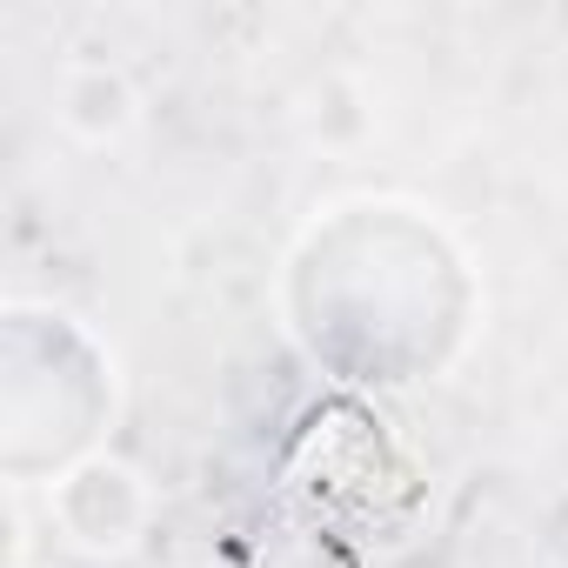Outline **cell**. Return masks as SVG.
Wrapping results in <instances>:
<instances>
[{
	"label": "cell",
	"instance_id": "6da1fadb",
	"mask_svg": "<svg viewBox=\"0 0 568 568\" xmlns=\"http://www.w3.org/2000/svg\"><path fill=\"white\" fill-rule=\"evenodd\" d=\"M54 501H94V515L68 521V535L81 548H128L134 528H141V515H148V495H141V481L121 462H81V468H68L61 488H54Z\"/></svg>",
	"mask_w": 568,
	"mask_h": 568
}]
</instances>
